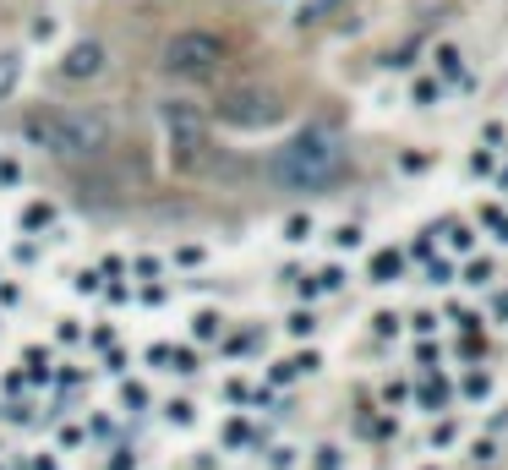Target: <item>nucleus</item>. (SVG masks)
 Listing matches in <instances>:
<instances>
[{"instance_id": "20", "label": "nucleus", "mask_w": 508, "mask_h": 470, "mask_svg": "<svg viewBox=\"0 0 508 470\" xmlns=\"http://www.w3.org/2000/svg\"><path fill=\"white\" fill-rule=\"evenodd\" d=\"M285 329H290V334H295V339H306V334H312V329H317V318H312V312H295V318H290V323H285Z\"/></svg>"}, {"instance_id": "31", "label": "nucleus", "mask_w": 508, "mask_h": 470, "mask_svg": "<svg viewBox=\"0 0 508 470\" xmlns=\"http://www.w3.org/2000/svg\"><path fill=\"white\" fill-rule=\"evenodd\" d=\"M77 290H82V296H93V290H98V274H93V268H82V274H77Z\"/></svg>"}, {"instance_id": "23", "label": "nucleus", "mask_w": 508, "mask_h": 470, "mask_svg": "<svg viewBox=\"0 0 508 470\" xmlns=\"http://www.w3.org/2000/svg\"><path fill=\"white\" fill-rule=\"evenodd\" d=\"M427 279H432V285H449V279H454V268H449L443 257H432V263H427Z\"/></svg>"}, {"instance_id": "36", "label": "nucleus", "mask_w": 508, "mask_h": 470, "mask_svg": "<svg viewBox=\"0 0 508 470\" xmlns=\"http://www.w3.org/2000/svg\"><path fill=\"white\" fill-rule=\"evenodd\" d=\"M0 470H5V465H0Z\"/></svg>"}, {"instance_id": "29", "label": "nucleus", "mask_w": 508, "mask_h": 470, "mask_svg": "<svg viewBox=\"0 0 508 470\" xmlns=\"http://www.w3.org/2000/svg\"><path fill=\"white\" fill-rule=\"evenodd\" d=\"M471 170H476V175H487V170H492V153H487V148H476V153H471Z\"/></svg>"}, {"instance_id": "25", "label": "nucleus", "mask_w": 508, "mask_h": 470, "mask_svg": "<svg viewBox=\"0 0 508 470\" xmlns=\"http://www.w3.org/2000/svg\"><path fill=\"white\" fill-rule=\"evenodd\" d=\"M438 93H443V88H438V82H432V77H421V82H416V104H432V99H438Z\"/></svg>"}, {"instance_id": "6", "label": "nucleus", "mask_w": 508, "mask_h": 470, "mask_svg": "<svg viewBox=\"0 0 508 470\" xmlns=\"http://www.w3.org/2000/svg\"><path fill=\"white\" fill-rule=\"evenodd\" d=\"M98 71H104V44H98V38L66 44V55H60V77H66V82H93Z\"/></svg>"}, {"instance_id": "21", "label": "nucleus", "mask_w": 508, "mask_h": 470, "mask_svg": "<svg viewBox=\"0 0 508 470\" xmlns=\"http://www.w3.org/2000/svg\"><path fill=\"white\" fill-rule=\"evenodd\" d=\"M372 334H378V339L399 334V318H394V312H378V318H372Z\"/></svg>"}, {"instance_id": "30", "label": "nucleus", "mask_w": 508, "mask_h": 470, "mask_svg": "<svg viewBox=\"0 0 508 470\" xmlns=\"http://www.w3.org/2000/svg\"><path fill=\"white\" fill-rule=\"evenodd\" d=\"M317 285H323V290H339V285H345V274H339V268H323V274H317Z\"/></svg>"}, {"instance_id": "34", "label": "nucleus", "mask_w": 508, "mask_h": 470, "mask_svg": "<svg viewBox=\"0 0 508 470\" xmlns=\"http://www.w3.org/2000/svg\"><path fill=\"white\" fill-rule=\"evenodd\" d=\"M109 470H131V454H126V449H120V454H115V460H109Z\"/></svg>"}, {"instance_id": "18", "label": "nucleus", "mask_w": 508, "mask_h": 470, "mask_svg": "<svg viewBox=\"0 0 508 470\" xmlns=\"http://www.w3.org/2000/svg\"><path fill=\"white\" fill-rule=\"evenodd\" d=\"M487 389H492L487 372H465V394H471V400H487Z\"/></svg>"}, {"instance_id": "7", "label": "nucleus", "mask_w": 508, "mask_h": 470, "mask_svg": "<svg viewBox=\"0 0 508 470\" xmlns=\"http://www.w3.org/2000/svg\"><path fill=\"white\" fill-rule=\"evenodd\" d=\"M399 274H405V257H399L394 246H383V252L372 257V285H394Z\"/></svg>"}, {"instance_id": "11", "label": "nucleus", "mask_w": 508, "mask_h": 470, "mask_svg": "<svg viewBox=\"0 0 508 470\" xmlns=\"http://www.w3.org/2000/svg\"><path fill=\"white\" fill-rule=\"evenodd\" d=\"M22 367H27V378H33V383H44V378H49V350H38V345H27V356H22Z\"/></svg>"}, {"instance_id": "8", "label": "nucleus", "mask_w": 508, "mask_h": 470, "mask_svg": "<svg viewBox=\"0 0 508 470\" xmlns=\"http://www.w3.org/2000/svg\"><path fill=\"white\" fill-rule=\"evenodd\" d=\"M22 82V49H0V99H11Z\"/></svg>"}, {"instance_id": "19", "label": "nucleus", "mask_w": 508, "mask_h": 470, "mask_svg": "<svg viewBox=\"0 0 508 470\" xmlns=\"http://www.w3.org/2000/svg\"><path fill=\"white\" fill-rule=\"evenodd\" d=\"M120 400H126V411H142L148 405V389L142 383H120Z\"/></svg>"}, {"instance_id": "35", "label": "nucleus", "mask_w": 508, "mask_h": 470, "mask_svg": "<svg viewBox=\"0 0 508 470\" xmlns=\"http://www.w3.org/2000/svg\"><path fill=\"white\" fill-rule=\"evenodd\" d=\"M33 470H60V465H55V460H49V454H44V460H33Z\"/></svg>"}, {"instance_id": "3", "label": "nucleus", "mask_w": 508, "mask_h": 470, "mask_svg": "<svg viewBox=\"0 0 508 470\" xmlns=\"http://www.w3.org/2000/svg\"><path fill=\"white\" fill-rule=\"evenodd\" d=\"M224 55H230V44H224L219 33H208V27H181V33L164 38L159 71L175 77V82H208V77H219Z\"/></svg>"}, {"instance_id": "33", "label": "nucleus", "mask_w": 508, "mask_h": 470, "mask_svg": "<svg viewBox=\"0 0 508 470\" xmlns=\"http://www.w3.org/2000/svg\"><path fill=\"white\" fill-rule=\"evenodd\" d=\"M334 5H339V0H306V11H301V16H323V11H334Z\"/></svg>"}, {"instance_id": "10", "label": "nucleus", "mask_w": 508, "mask_h": 470, "mask_svg": "<svg viewBox=\"0 0 508 470\" xmlns=\"http://www.w3.org/2000/svg\"><path fill=\"white\" fill-rule=\"evenodd\" d=\"M492 279H498V263H492V257H476V263L465 268V285H476V290L492 285Z\"/></svg>"}, {"instance_id": "15", "label": "nucleus", "mask_w": 508, "mask_h": 470, "mask_svg": "<svg viewBox=\"0 0 508 470\" xmlns=\"http://www.w3.org/2000/svg\"><path fill=\"white\" fill-rule=\"evenodd\" d=\"M482 225H487L498 241H508V214H503V208H482Z\"/></svg>"}, {"instance_id": "16", "label": "nucleus", "mask_w": 508, "mask_h": 470, "mask_svg": "<svg viewBox=\"0 0 508 470\" xmlns=\"http://www.w3.org/2000/svg\"><path fill=\"white\" fill-rule=\"evenodd\" d=\"M438 71L443 77H460V49L454 44H438Z\"/></svg>"}, {"instance_id": "17", "label": "nucleus", "mask_w": 508, "mask_h": 470, "mask_svg": "<svg viewBox=\"0 0 508 470\" xmlns=\"http://www.w3.org/2000/svg\"><path fill=\"white\" fill-rule=\"evenodd\" d=\"M334 246H339V252H356V246H361V230H356V225H339V230H334Z\"/></svg>"}, {"instance_id": "9", "label": "nucleus", "mask_w": 508, "mask_h": 470, "mask_svg": "<svg viewBox=\"0 0 508 470\" xmlns=\"http://www.w3.org/2000/svg\"><path fill=\"white\" fill-rule=\"evenodd\" d=\"M44 225H55V208L49 203H27L22 208V230H44Z\"/></svg>"}, {"instance_id": "28", "label": "nucleus", "mask_w": 508, "mask_h": 470, "mask_svg": "<svg viewBox=\"0 0 508 470\" xmlns=\"http://www.w3.org/2000/svg\"><path fill=\"white\" fill-rule=\"evenodd\" d=\"M317 470H339V449L328 444V449H317Z\"/></svg>"}, {"instance_id": "14", "label": "nucleus", "mask_w": 508, "mask_h": 470, "mask_svg": "<svg viewBox=\"0 0 508 470\" xmlns=\"http://www.w3.org/2000/svg\"><path fill=\"white\" fill-rule=\"evenodd\" d=\"M164 416H170L175 427H192V422H197V411H192V400H170V405H164Z\"/></svg>"}, {"instance_id": "12", "label": "nucleus", "mask_w": 508, "mask_h": 470, "mask_svg": "<svg viewBox=\"0 0 508 470\" xmlns=\"http://www.w3.org/2000/svg\"><path fill=\"white\" fill-rule=\"evenodd\" d=\"M421 405L443 411V405H449V383H443V378H427V383H421Z\"/></svg>"}, {"instance_id": "2", "label": "nucleus", "mask_w": 508, "mask_h": 470, "mask_svg": "<svg viewBox=\"0 0 508 470\" xmlns=\"http://www.w3.org/2000/svg\"><path fill=\"white\" fill-rule=\"evenodd\" d=\"M339 175H345V142L328 126H306L274 153V181L290 192H328Z\"/></svg>"}, {"instance_id": "13", "label": "nucleus", "mask_w": 508, "mask_h": 470, "mask_svg": "<svg viewBox=\"0 0 508 470\" xmlns=\"http://www.w3.org/2000/svg\"><path fill=\"white\" fill-rule=\"evenodd\" d=\"M285 241H312V214H290L285 219Z\"/></svg>"}, {"instance_id": "4", "label": "nucleus", "mask_w": 508, "mask_h": 470, "mask_svg": "<svg viewBox=\"0 0 508 470\" xmlns=\"http://www.w3.org/2000/svg\"><path fill=\"white\" fill-rule=\"evenodd\" d=\"M285 115V99L263 82H235L213 99V120L219 126H235V131H263Z\"/></svg>"}, {"instance_id": "27", "label": "nucleus", "mask_w": 508, "mask_h": 470, "mask_svg": "<svg viewBox=\"0 0 508 470\" xmlns=\"http://www.w3.org/2000/svg\"><path fill=\"white\" fill-rule=\"evenodd\" d=\"M22 181V164L16 159H0V186H16Z\"/></svg>"}, {"instance_id": "1", "label": "nucleus", "mask_w": 508, "mask_h": 470, "mask_svg": "<svg viewBox=\"0 0 508 470\" xmlns=\"http://www.w3.org/2000/svg\"><path fill=\"white\" fill-rule=\"evenodd\" d=\"M22 137L33 148H44L60 164H88L104 159L115 142V126L104 110H82V104H33L22 115Z\"/></svg>"}, {"instance_id": "24", "label": "nucleus", "mask_w": 508, "mask_h": 470, "mask_svg": "<svg viewBox=\"0 0 508 470\" xmlns=\"http://www.w3.org/2000/svg\"><path fill=\"white\" fill-rule=\"evenodd\" d=\"M219 329H224V323H219V312H202V318H197V339H213Z\"/></svg>"}, {"instance_id": "32", "label": "nucleus", "mask_w": 508, "mask_h": 470, "mask_svg": "<svg viewBox=\"0 0 508 470\" xmlns=\"http://www.w3.org/2000/svg\"><path fill=\"white\" fill-rule=\"evenodd\" d=\"M410 323H416V334H432V329H438V318H432V312H416Z\"/></svg>"}, {"instance_id": "5", "label": "nucleus", "mask_w": 508, "mask_h": 470, "mask_svg": "<svg viewBox=\"0 0 508 470\" xmlns=\"http://www.w3.org/2000/svg\"><path fill=\"white\" fill-rule=\"evenodd\" d=\"M164 148H170L175 170H197L208 159V115L186 99L164 104Z\"/></svg>"}, {"instance_id": "26", "label": "nucleus", "mask_w": 508, "mask_h": 470, "mask_svg": "<svg viewBox=\"0 0 508 470\" xmlns=\"http://www.w3.org/2000/svg\"><path fill=\"white\" fill-rule=\"evenodd\" d=\"M454 433H460L454 422H438V427H432V449H443V444H454Z\"/></svg>"}, {"instance_id": "22", "label": "nucleus", "mask_w": 508, "mask_h": 470, "mask_svg": "<svg viewBox=\"0 0 508 470\" xmlns=\"http://www.w3.org/2000/svg\"><path fill=\"white\" fill-rule=\"evenodd\" d=\"M170 372H197V356L181 345V350H170Z\"/></svg>"}]
</instances>
